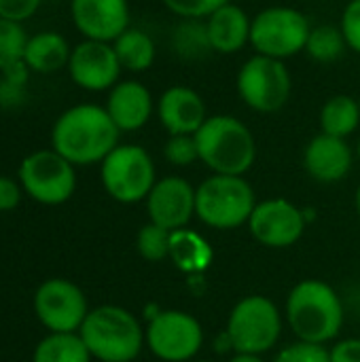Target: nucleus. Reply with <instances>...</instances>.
Here are the masks:
<instances>
[{"label": "nucleus", "instance_id": "f257e3e1", "mask_svg": "<svg viewBox=\"0 0 360 362\" xmlns=\"http://www.w3.org/2000/svg\"><path fill=\"white\" fill-rule=\"evenodd\" d=\"M121 132L104 106L83 102L66 108L51 127V148L72 165L102 163L121 144Z\"/></svg>", "mask_w": 360, "mask_h": 362}, {"label": "nucleus", "instance_id": "f03ea898", "mask_svg": "<svg viewBox=\"0 0 360 362\" xmlns=\"http://www.w3.org/2000/svg\"><path fill=\"white\" fill-rule=\"evenodd\" d=\"M199 161L212 174L244 176L257 161L250 127L233 115H210L195 134Z\"/></svg>", "mask_w": 360, "mask_h": 362}, {"label": "nucleus", "instance_id": "7ed1b4c3", "mask_svg": "<svg viewBox=\"0 0 360 362\" xmlns=\"http://www.w3.org/2000/svg\"><path fill=\"white\" fill-rule=\"evenodd\" d=\"M286 320L299 341L325 346L344 325V305L333 286L323 280H303L286 299Z\"/></svg>", "mask_w": 360, "mask_h": 362}, {"label": "nucleus", "instance_id": "20e7f679", "mask_svg": "<svg viewBox=\"0 0 360 362\" xmlns=\"http://www.w3.org/2000/svg\"><path fill=\"white\" fill-rule=\"evenodd\" d=\"M79 335L89 354L100 362L136 361L146 344L142 325L121 305H100L89 310Z\"/></svg>", "mask_w": 360, "mask_h": 362}, {"label": "nucleus", "instance_id": "39448f33", "mask_svg": "<svg viewBox=\"0 0 360 362\" xmlns=\"http://www.w3.org/2000/svg\"><path fill=\"white\" fill-rule=\"evenodd\" d=\"M257 195L244 176L212 174L195 187V216L212 229H236L248 223Z\"/></svg>", "mask_w": 360, "mask_h": 362}, {"label": "nucleus", "instance_id": "423d86ee", "mask_svg": "<svg viewBox=\"0 0 360 362\" xmlns=\"http://www.w3.org/2000/svg\"><path fill=\"white\" fill-rule=\"evenodd\" d=\"M310 32L312 23L303 11L286 4H274L261 8L252 17L250 47L259 55L286 62L306 53Z\"/></svg>", "mask_w": 360, "mask_h": 362}, {"label": "nucleus", "instance_id": "0eeeda50", "mask_svg": "<svg viewBox=\"0 0 360 362\" xmlns=\"http://www.w3.org/2000/svg\"><path fill=\"white\" fill-rule=\"evenodd\" d=\"M236 91L252 112L272 115L282 110L291 100L293 74L286 62L255 53L236 74Z\"/></svg>", "mask_w": 360, "mask_h": 362}, {"label": "nucleus", "instance_id": "6e6552de", "mask_svg": "<svg viewBox=\"0 0 360 362\" xmlns=\"http://www.w3.org/2000/svg\"><path fill=\"white\" fill-rule=\"evenodd\" d=\"M100 180L119 204L144 202L157 182L155 161L140 144H117L100 163Z\"/></svg>", "mask_w": 360, "mask_h": 362}, {"label": "nucleus", "instance_id": "1a4fd4ad", "mask_svg": "<svg viewBox=\"0 0 360 362\" xmlns=\"http://www.w3.org/2000/svg\"><path fill=\"white\" fill-rule=\"evenodd\" d=\"M225 333L231 339L236 354L269 352L282 333V316L276 303L263 295H248L240 299L229 318Z\"/></svg>", "mask_w": 360, "mask_h": 362}, {"label": "nucleus", "instance_id": "9d476101", "mask_svg": "<svg viewBox=\"0 0 360 362\" xmlns=\"http://www.w3.org/2000/svg\"><path fill=\"white\" fill-rule=\"evenodd\" d=\"M17 178L23 193L42 206H62L76 191V165L53 148L25 155L19 163Z\"/></svg>", "mask_w": 360, "mask_h": 362}, {"label": "nucleus", "instance_id": "9b49d317", "mask_svg": "<svg viewBox=\"0 0 360 362\" xmlns=\"http://www.w3.org/2000/svg\"><path fill=\"white\" fill-rule=\"evenodd\" d=\"M144 339L159 361L189 362L204 346V329L182 310H163L146 325Z\"/></svg>", "mask_w": 360, "mask_h": 362}, {"label": "nucleus", "instance_id": "f8f14e48", "mask_svg": "<svg viewBox=\"0 0 360 362\" xmlns=\"http://www.w3.org/2000/svg\"><path fill=\"white\" fill-rule=\"evenodd\" d=\"M34 312L49 333H79L89 305L85 293L74 282L49 278L34 293Z\"/></svg>", "mask_w": 360, "mask_h": 362}, {"label": "nucleus", "instance_id": "ddd939ff", "mask_svg": "<svg viewBox=\"0 0 360 362\" xmlns=\"http://www.w3.org/2000/svg\"><path fill=\"white\" fill-rule=\"evenodd\" d=\"M66 72L79 89L89 93H108L121 81L123 68L112 42L83 38L72 45Z\"/></svg>", "mask_w": 360, "mask_h": 362}, {"label": "nucleus", "instance_id": "4468645a", "mask_svg": "<svg viewBox=\"0 0 360 362\" xmlns=\"http://www.w3.org/2000/svg\"><path fill=\"white\" fill-rule=\"evenodd\" d=\"M246 225L250 235L265 248H289L306 231V212L289 199L274 197L259 202Z\"/></svg>", "mask_w": 360, "mask_h": 362}, {"label": "nucleus", "instance_id": "2eb2a0df", "mask_svg": "<svg viewBox=\"0 0 360 362\" xmlns=\"http://www.w3.org/2000/svg\"><path fill=\"white\" fill-rule=\"evenodd\" d=\"M70 19L89 40L115 42L132 25L129 0H70Z\"/></svg>", "mask_w": 360, "mask_h": 362}, {"label": "nucleus", "instance_id": "dca6fc26", "mask_svg": "<svg viewBox=\"0 0 360 362\" xmlns=\"http://www.w3.org/2000/svg\"><path fill=\"white\" fill-rule=\"evenodd\" d=\"M144 202L151 223L168 231L185 229L195 216V187L182 176L157 178Z\"/></svg>", "mask_w": 360, "mask_h": 362}, {"label": "nucleus", "instance_id": "f3484780", "mask_svg": "<svg viewBox=\"0 0 360 362\" xmlns=\"http://www.w3.org/2000/svg\"><path fill=\"white\" fill-rule=\"evenodd\" d=\"M155 117L168 136H195L210 115L206 100L197 89L189 85H170L157 98Z\"/></svg>", "mask_w": 360, "mask_h": 362}, {"label": "nucleus", "instance_id": "a211bd4d", "mask_svg": "<svg viewBox=\"0 0 360 362\" xmlns=\"http://www.w3.org/2000/svg\"><path fill=\"white\" fill-rule=\"evenodd\" d=\"M157 100L138 78H121L108 93L104 108L121 134L142 129L155 115Z\"/></svg>", "mask_w": 360, "mask_h": 362}, {"label": "nucleus", "instance_id": "6ab92c4d", "mask_svg": "<svg viewBox=\"0 0 360 362\" xmlns=\"http://www.w3.org/2000/svg\"><path fill=\"white\" fill-rule=\"evenodd\" d=\"M354 165V153L348 140L329 134H316L303 148L306 172L323 185L344 180Z\"/></svg>", "mask_w": 360, "mask_h": 362}, {"label": "nucleus", "instance_id": "aec40b11", "mask_svg": "<svg viewBox=\"0 0 360 362\" xmlns=\"http://www.w3.org/2000/svg\"><path fill=\"white\" fill-rule=\"evenodd\" d=\"M206 28L214 53L236 55L250 45L252 17L238 2H227L206 17Z\"/></svg>", "mask_w": 360, "mask_h": 362}, {"label": "nucleus", "instance_id": "412c9836", "mask_svg": "<svg viewBox=\"0 0 360 362\" xmlns=\"http://www.w3.org/2000/svg\"><path fill=\"white\" fill-rule=\"evenodd\" d=\"M72 45L68 38L55 30H42L28 36L23 49V64L32 74H53L68 66Z\"/></svg>", "mask_w": 360, "mask_h": 362}, {"label": "nucleus", "instance_id": "4be33fe9", "mask_svg": "<svg viewBox=\"0 0 360 362\" xmlns=\"http://www.w3.org/2000/svg\"><path fill=\"white\" fill-rule=\"evenodd\" d=\"M170 259L182 274L195 276L204 274L212 265L214 250L204 235L185 227L170 235Z\"/></svg>", "mask_w": 360, "mask_h": 362}, {"label": "nucleus", "instance_id": "5701e85b", "mask_svg": "<svg viewBox=\"0 0 360 362\" xmlns=\"http://www.w3.org/2000/svg\"><path fill=\"white\" fill-rule=\"evenodd\" d=\"M115 53L119 57V64L123 70L140 74L153 68L155 59H157V47L153 36L136 25H129L115 42Z\"/></svg>", "mask_w": 360, "mask_h": 362}, {"label": "nucleus", "instance_id": "b1692460", "mask_svg": "<svg viewBox=\"0 0 360 362\" xmlns=\"http://www.w3.org/2000/svg\"><path fill=\"white\" fill-rule=\"evenodd\" d=\"M318 125H320V132L323 134H329V136L348 140L360 127L359 98L348 95V93L331 95L320 106Z\"/></svg>", "mask_w": 360, "mask_h": 362}, {"label": "nucleus", "instance_id": "393cba45", "mask_svg": "<svg viewBox=\"0 0 360 362\" xmlns=\"http://www.w3.org/2000/svg\"><path fill=\"white\" fill-rule=\"evenodd\" d=\"M170 47L182 62H199L212 55L206 19H178L170 36Z\"/></svg>", "mask_w": 360, "mask_h": 362}, {"label": "nucleus", "instance_id": "a878e982", "mask_svg": "<svg viewBox=\"0 0 360 362\" xmlns=\"http://www.w3.org/2000/svg\"><path fill=\"white\" fill-rule=\"evenodd\" d=\"M91 358L79 333H49L34 348L32 362H91Z\"/></svg>", "mask_w": 360, "mask_h": 362}, {"label": "nucleus", "instance_id": "bb28decb", "mask_svg": "<svg viewBox=\"0 0 360 362\" xmlns=\"http://www.w3.org/2000/svg\"><path fill=\"white\" fill-rule=\"evenodd\" d=\"M348 51V45L344 40V34L339 25L325 23V25H312L306 53L312 62L316 64H335L344 53Z\"/></svg>", "mask_w": 360, "mask_h": 362}, {"label": "nucleus", "instance_id": "cd10ccee", "mask_svg": "<svg viewBox=\"0 0 360 362\" xmlns=\"http://www.w3.org/2000/svg\"><path fill=\"white\" fill-rule=\"evenodd\" d=\"M30 76L32 70L23 64V59L0 72V108L15 110L25 104L30 91Z\"/></svg>", "mask_w": 360, "mask_h": 362}, {"label": "nucleus", "instance_id": "c85d7f7f", "mask_svg": "<svg viewBox=\"0 0 360 362\" xmlns=\"http://www.w3.org/2000/svg\"><path fill=\"white\" fill-rule=\"evenodd\" d=\"M170 235H172V231H168L155 223H146L138 231V238H136L138 255L151 263H161V261L170 259Z\"/></svg>", "mask_w": 360, "mask_h": 362}, {"label": "nucleus", "instance_id": "c756f323", "mask_svg": "<svg viewBox=\"0 0 360 362\" xmlns=\"http://www.w3.org/2000/svg\"><path fill=\"white\" fill-rule=\"evenodd\" d=\"M28 32L23 23H15L0 17V72L23 59V49L28 42Z\"/></svg>", "mask_w": 360, "mask_h": 362}, {"label": "nucleus", "instance_id": "7c9ffc66", "mask_svg": "<svg viewBox=\"0 0 360 362\" xmlns=\"http://www.w3.org/2000/svg\"><path fill=\"white\" fill-rule=\"evenodd\" d=\"M163 159L176 168H187L199 161L195 136H168L163 144Z\"/></svg>", "mask_w": 360, "mask_h": 362}, {"label": "nucleus", "instance_id": "2f4dec72", "mask_svg": "<svg viewBox=\"0 0 360 362\" xmlns=\"http://www.w3.org/2000/svg\"><path fill=\"white\" fill-rule=\"evenodd\" d=\"M161 2L178 19H206L223 4L236 0H161Z\"/></svg>", "mask_w": 360, "mask_h": 362}, {"label": "nucleus", "instance_id": "473e14b6", "mask_svg": "<svg viewBox=\"0 0 360 362\" xmlns=\"http://www.w3.org/2000/svg\"><path fill=\"white\" fill-rule=\"evenodd\" d=\"M274 362H331V354L325 346L297 341L278 352Z\"/></svg>", "mask_w": 360, "mask_h": 362}, {"label": "nucleus", "instance_id": "72a5a7b5", "mask_svg": "<svg viewBox=\"0 0 360 362\" xmlns=\"http://www.w3.org/2000/svg\"><path fill=\"white\" fill-rule=\"evenodd\" d=\"M337 25L344 34L348 51H354L360 55V0H348L346 2Z\"/></svg>", "mask_w": 360, "mask_h": 362}, {"label": "nucleus", "instance_id": "f704fd0d", "mask_svg": "<svg viewBox=\"0 0 360 362\" xmlns=\"http://www.w3.org/2000/svg\"><path fill=\"white\" fill-rule=\"evenodd\" d=\"M40 6L42 0H0V17L15 23H25L38 13Z\"/></svg>", "mask_w": 360, "mask_h": 362}, {"label": "nucleus", "instance_id": "c9c22d12", "mask_svg": "<svg viewBox=\"0 0 360 362\" xmlns=\"http://www.w3.org/2000/svg\"><path fill=\"white\" fill-rule=\"evenodd\" d=\"M23 195V187L19 180L8 176H0V212H11L19 206Z\"/></svg>", "mask_w": 360, "mask_h": 362}, {"label": "nucleus", "instance_id": "e433bc0d", "mask_svg": "<svg viewBox=\"0 0 360 362\" xmlns=\"http://www.w3.org/2000/svg\"><path fill=\"white\" fill-rule=\"evenodd\" d=\"M331 362H360V339L337 341L331 350Z\"/></svg>", "mask_w": 360, "mask_h": 362}, {"label": "nucleus", "instance_id": "4c0bfd02", "mask_svg": "<svg viewBox=\"0 0 360 362\" xmlns=\"http://www.w3.org/2000/svg\"><path fill=\"white\" fill-rule=\"evenodd\" d=\"M229 362H265L259 354H236Z\"/></svg>", "mask_w": 360, "mask_h": 362}, {"label": "nucleus", "instance_id": "58836bf2", "mask_svg": "<svg viewBox=\"0 0 360 362\" xmlns=\"http://www.w3.org/2000/svg\"><path fill=\"white\" fill-rule=\"evenodd\" d=\"M354 206H356V212H359V218H360V185H359V189H356V195H354Z\"/></svg>", "mask_w": 360, "mask_h": 362}, {"label": "nucleus", "instance_id": "ea45409f", "mask_svg": "<svg viewBox=\"0 0 360 362\" xmlns=\"http://www.w3.org/2000/svg\"><path fill=\"white\" fill-rule=\"evenodd\" d=\"M356 153H359V159H360V138H359V146H356Z\"/></svg>", "mask_w": 360, "mask_h": 362}, {"label": "nucleus", "instance_id": "a19ab883", "mask_svg": "<svg viewBox=\"0 0 360 362\" xmlns=\"http://www.w3.org/2000/svg\"><path fill=\"white\" fill-rule=\"evenodd\" d=\"M195 362H214V361H195Z\"/></svg>", "mask_w": 360, "mask_h": 362}, {"label": "nucleus", "instance_id": "79ce46f5", "mask_svg": "<svg viewBox=\"0 0 360 362\" xmlns=\"http://www.w3.org/2000/svg\"><path fill=\"white\" fill-rule=\"evenodd\" d=\"M359 108H360V95H359Z\"/></svg>", "mask_w": 360, "mask_h": 362}]
</instances>
